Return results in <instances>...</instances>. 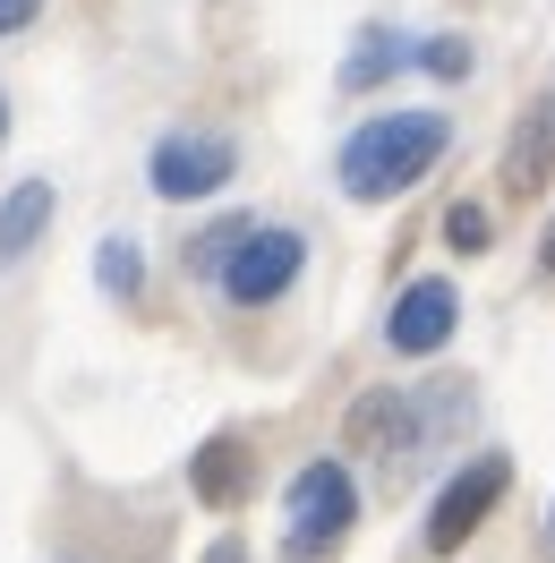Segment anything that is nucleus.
Returning <instances> with one entry per match:
<instances>
[{"label": "nucleus", "instance_id": "obj_17", "mask_svg": "<svg viewBox=\"0 0 555 563\" xmlns=\"http://www.w3.org/2000/svg\"><path fill=\"white\" fill-rule=\"evenodd\" d=\"M0 137H9V95H0Z\"/></svg>", "mask_w": 555, "mask_h": 563}, {"label": "nucleus", "instance_id": "obj_14", "mask_svg": "<svg viewBox=\"0 0 555 563\" xmlns=\"http://www.w3.org/2000/svg\"><path fill=\"white\" fill-rule=\"evenodd\" d=\"M487 240H496V231H487V213H479V206H453V213H445V247H461V256H479Z\"/></svg>", "mask_w": 555, "mask_h": 563}, {"label": "nucleus", "instance_id": "obj_12", "mask_svg": "<svg viewBox=\"0 0 555 563\" xmlns=\"http://www.w3.org/2000/svg\"><path fill=\"white\" fill-rule=\"evenodd\" d=\"M240 240H248V213H231V222H214L206 240L188 247V265H197V274H222V256H231Z\"/></svg>", "mask_w": 555, "mask_h": 563}, {"label": "nucleus", "instance_id": "obj_7", "mask_svg": "<svg viewBox=\"0 0 555 563\" xmlns=\"http://www.w3.org/2000/svg\"><path fill=\"white\" fill-rule=\"evenodd\" d=\"M188 487L231 512V504H248V487H257V453H248L240 435H206L197 461H188Z\"/></svg>", "mask_w": 555, "mask_h": 563}, {"label": "nucleus", "instance_id": "obj_10", "mask_svg": "<svg viewBox=\"0 0 555 563\" xmlns=\"http://www.w3.org/2000/svg\"><path fill=\"white\" fill-rule=\"evenodd\" d=\"M402 60H411V43L384 35V26H368V35L350 43V60H342V86H350V95H368V86H377L384 69H402Z\"/></svg>", "mask_w": 555, "mask_h": 563}, {"label": "nucleus", "instance_id": "obj_1", "mask_svg": "<svg viewBox=\"0 0 555 563\" xmlns=\"http://www.w3.org/2000/svg\"><path fill=\"white\" fill-rule=\"evenodd\" d=\"M453 145V120L445 111H377L368 129H350L342 137V197L359 206H384V197H402L418 179L436 172V154Z\"/></svg>", "mask_w": 555, "mask_h": 563}, {"label": "nucleus", "instance_id": "obj_5", "mask_svg": "<svg viewBox=\"0 0 555 563\" xmlns=\"http://www.w3.org/2000/svg\"><path fill=\"white\" fill-rule=\"evenodd\" d=\"M231 172H240V145L214 137V129H179V137H163V145H154V163H145L154 197H172V206H188V197H214Z\"/></svg>", "mask_w": 555, "mask_h": 563}, {"label": "nucleus", "instance_id": "obj_6", "mask_svg": "<svg viewBox=\"0 0 555 563\" xmlns=\"http://www.w3.org/2000/svg\"><path fill=\"white\" fill-rule=\"evenodd\" d=\"M461 333V290H453L445 274H418V282H402L393 290V317H384V342L402 358H436Z\"/></svg>", "mask_w": 555, "mask_h": 563}, {"label": "nucleus", "instance_id": "obj_15", "mask_svg": "<svg viewBox=\"0 0 555 563\" xmlns=\"http://www.w3.org/2000/svg\"><path fill=\"white\" fill-rule=\"evenodd\" d=\"M43 0H0V35H18V26H35Z\"/></svg>", "mask_w": 555, "mask_h": 563}, {"label": "nucleus", "instance_id": "obj_19", "mask_svg": "<svg viewBox=\"0 0 555 563\" xmlns=\"http://www.w3.org/2000/svg\"><path fill=\"white\" fill-rule=\"evenodd\" d=\"M547 529H555V521H547Z\"/></svg>", "mask_w": 555, "mask_h": 563}, {"label": "nucleus", "instance_id": "obj_18", "mask_svg": "<svg viewBox=\"0 0 555 563\" xmlns=\"http://www.w3.org/2000/svg\"><path fill=\"white\" fill-rule=\"evenodd\" d=\"M547 265H555V222H547Z\"/></svg>", "mask_w": 555, "mask_h": 563}, {"label": "nucleus", "instance_id": "obj_8", "mask_svg": "<svg viewBox=\"0 0 555 563\" xmlns=\"http://www.w3.org/2000/svg\"><path fill=\"white\" fill-rule=\"evenodd\" d=\"M43 231H52V179H18V188L0 197V274H9Z\"/></svg>", "mask_w": 555, "mask_h": 563}, {"label": "nucleus", "instance_id": "obj_2", "mask_svg": "<svg viewBox=\"0 0 555 563\" xmlns=\"http://www.w3.org/2000/svg\"><path fill=\"white\" fill-rule=\"evenodd\" d=\"M359 521V487H350L342 461H308L291 495H282V555L291 563H325Z\"/></svg>", "mask_w": 555, "mask_h": 563}, {"label": "nucleus", "instance_id": "obj_3", "mask_svg": "<svg viewBox=\"0 0 555 563\" xmlns=\"http://www.w3.org/2000/svg\"><path fill=\"white\" fill-rule=\"evenodd\" d=\"M300 265H308V240L300 231H282V222H248V240L222 256V299L231 308H274L282 290L300 282Z\"/></svg>", "mask_w": 555, "mask_h": 563}, {"label": "nucleus", "instance_id": "obj_13", "mask_svg": "<svg viewBox=\"0 0 555 563\" xmlns=\"http://www.w3.org/2000/svg\"><path fill=\"white\" fill-rule=\"evenodd\" d=\"M418 69H427V77H470V43H461V35L418 43Z\"/></svg>", "mask_w": 555, "mask_h": 563}, {"label": "nucleus", "instance_id": "obj_9", "mask_svg": "<svg viewBox=\"0 0 555 563\" xmlns=\"http://www.w3.org/2000/svg\"><path fill=\"white\" fill-rule=\"evenodd\" d=\"M547 172H555V95L521 120V137H513V188H538Z\"/></svg>", "mask_w": 555, "mask_h": 563}, {"label": "nucleus", "instance_id": "obj_4", "mask_svg": "<svg viewBox=\"0 0 555 563\" xmlns=\"http://www.w3.org/2000/svg\"><path fill=\"white\" fill-rule=\"evenodd\" d=\"M513 487V461L504 453H479V461H461L445 487H436V504H427V547L436 555H461L470 538H479V521L496 512V495Z\"/></svg>", "mask_w": 555, "mask_h": 563}, {"label": "nucleus", "instance_id": "obj_11", "mask_svg": "<svg viewBox=\"0 0 555 563\" xmlns=\"http://www.w3.org/2000/svg\"><path fill=\"white\" fill-rule=\"evenodd\" d=\"M95 282H104L111 299H138V282H145L138 240H104V247H95Z\"/></svg>", "mask_w": 555, "mask_h": 563}, {"label": "nucleus", "instance_id": "obj_16", "mask_svg": "<svg viewBox=\"0 0 555 563\" xmlns=\"http://www.w3.org/2000/svg\"><path fill=\"white\" fill-rule=\"evenodd\" d=\"M206 563H248V555H240V538H214V547H206Z\"/></svg>", "mask_w": 555, "mask_h": 563}]
</instances>
